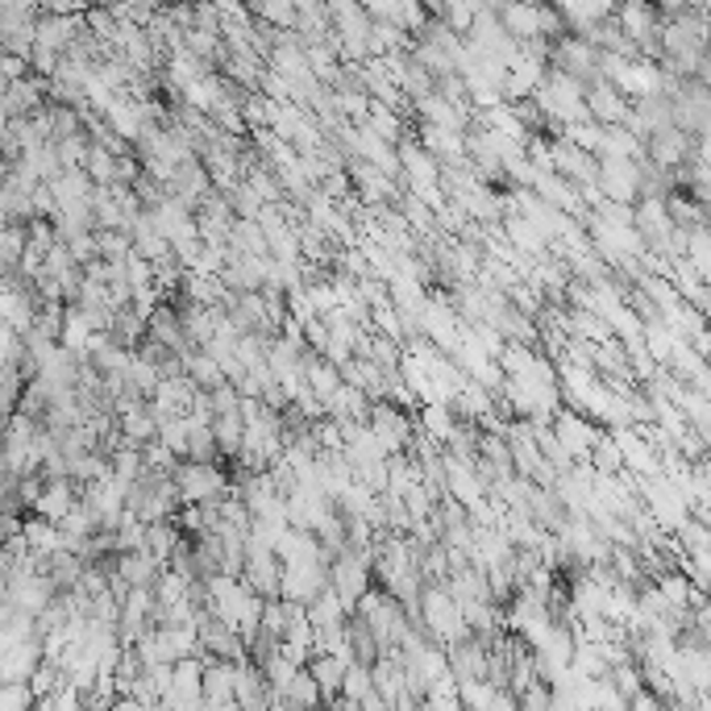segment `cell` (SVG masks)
<instances>
[{
    "instance_id": "cell-36",
    "label": "cell",
    "mask_w": 711,
    "mask_h": 711,
    "mask_svg": "<svg viewBox=\"0 0 711 711\" xmlns=\"http://www.w3.org/2000/svg\"><path fill=\"white\" fill-rule=\"evenodd\" d=\"M158 437H163V441H167V446H171V450L184 458V453H188V417L163 420V425H158Z\"/></svg>"
},
{
    "instance_id": "cell-9",
    "label": "cell",
    "mask_w": 711,
    "mask_h": 711,
    "mask_svg": "<svg viewBox=\"0 0 711 711\" xmlns=\"http://www.w3.org/2000/svg\"><path fill=\"white\" fill-rule=\"evenodd\" d=\"M325 587H330V562H295V566H283V587H279V595L292 599V604L309 607Z\"/></svg>"
},
{
    "instance_id": "cell-27",
    "label": "cell",
    "mask_w": 711,
    "mask_h": 711,
    "mask_svg": "<svg viewBox=\"0 0 711 711\" xmlns=\"http://www.w3.org/2000/svg\"><path fill=\"white\" fill-rule=\"evenodd\" d=\"M590 467L599 470V474H620V470H628L625 467V450H620V441H616V433H611V429H604V433H599V441H595Z\"/></svg>"
},
{
    "instance_id": "cell-16",
    "label": "cell",
    "mask_w": 711,
    "mask_h": 711,
    "mask_svg": "<svg viewBox=\"0 0 711 711\" xmlns=\"http://www.w3.org/2000/svg\"><path fill=\"white\" fill-rule=\"evenodd\" d=\"M375 666H366V661H349L346 666V682H342V694H337V703L333 708H363L366 694H375Z\"/></svg>"
},
{
    "instance_id": "cell-2",
    "label": "cell",
    "mask_w": 711,
    "mask_h": 711,
    "mask_svg": "<svg viewBox=\"0 0 711 711\" xmlns=\"http://www.w3.org/2000/svg\"><path fill=\"white\" fill-rule=\"evenodd\" d=\"M370 433L379 437V446L387 453H408L412 437H417V412L396 404V399H375L370 404Z\"/></svg>"
},
{
    "instance_id": "cell-20",
    "label": "cell",
    "mask_w": 711,
    "mask_h": 711,
    "mask_svg": "<svg viewBox=\"0 0 711 711\" xmlns=\"http://www.w3.org/2000/svg\"><path fill=\"white\" fill-rule=\"evenodd\" d=\"M408 122H412V117H404L399 108H387L383 101H375V105H370V117H366V125H370L379 138L396 142V146L408 138Z\"/></svg>"
},
{
    "instance_id": "cell-40",
    "label": "cell",
    "mask_w": 711,
    "mask_h": 711,
    "mask_svg": "<svg viewBox=\"0 0 711 711\" xmlns=\"http://www.w3.org/2000/svg\"><path fill=\"white\" fill-rule=\"evenodd\" d=\"M661 9V18H678V13H687L691 9V0H654Z\"/></svg>"
},
{
    "instance_id": "cell-12",
    "label": "cell",
    "mask_w": 711,
    "mask_h": 711,
    "mask_svg": "<svg viewBox=\"0 0 711 711\" xmlns=\"http://www.w3.org/2000/svg\"><path fill=\"white\" fill-rule=\"evenodd\" d=\"M205 708H242L238 703V661H205Z\"/></svg>"
},
{
    "instance_id": "cell-13",
    "label": "cell",
    "mask_w": 711,
    "mask_h": 711,
    "mask_svg": "<svg viewBox=\"0 0 711 711\" xmlns=\"http://www.w3.org/2000/svg\"><path fill=\"white\" fill-rule=\"evenodd\" d=\"M80 495H84V487L75 483V479H46V487H42V495H38L34 512L38 516H46V521H63L71 508L80 503Z\"/></svg>"
},
{
    "instance_id": "cell-19",
    "label": "cell",
    "mask_w": 711,
    "mask_h": 711,
    "mask_svg": "<svg viewBox=\"0 0 711 711\" xmlns=\"http://www.w3.org/2000/svg\"><path fill=\"white\" fill-rule=\"evenodd\" d=\"M417 420H420V429H425V433H433L437 441H450L453 429L462 425V417L453 412V404H420Z\"/></svg>"
},
{
    "instance_id": "cell-10",
    "label": "cell",
    "mask_w": 711,
    "mask_h": 711,
    "mask_svg": "<svg viewBox=\"0 0 711 711\" xmlns=\"http://www.w3.org/2000/svg\"><path fill=\"white\" fill-rule=\"evenodd\" d=\"M587 108H590V117H595V122L625 125L628 113H632V101H628L625 92L611 84L607 75H595V80L587 84Z\"/></svg>"
},
{
    "instance_id": "cell-29",
    "label": "cell",
    "mask_w": 711,
    "mask_h": 711,
    "mask_svg": "<svg viewBox=\"0 0 711 711\" xmlns=\"http://www.w3.org/2000/svg\"><path fill=\"white\" fill-rule=\"evenodd\" d=\"M254 18L275 25V30H295L300 25V9H295V0H259Z\"/></svg>"
},
{
    "instance_id": "cell-22",
    "label": "cell",
    "mask_w": 711,
    "mask_h": 711,
    "mask_svg": "<svg viewBox=\"0 0 711 711\" xmlns=\"http://www.w3.org/2000/svg\"><path fill=\"white\" fill-rule=\"evenodd\" d=\"M25 245H30V226L25 221H4V233H0V262H4V271H18L21 259H25Z\"/></svg>"
},
{
    "instance_id": "cell-4",
    "label": "cell",
    "mask_w": 711,
    "mask_h": 711,
    "mask_svg": "<svg viewBox=\"0 0 711 711\" xmlns=\"http://www.w3.org/2000/svg\"><path fill=\"white\" fill-rule=\"evenodd\" d=\"M694 155H699V138L687 134L682 125H666V129L649 134V142H645V158L670 175H678L682 167H691Z\"/></svg>"
},
{
    "instance_id": "cell-21",
    "label": "cell",
    "mask_w": 711,
    "mask_h": 711,
    "mask_svg": "<svg viewBox=\"0 0 711 711\" xmlns=\"http://www.w3.org/2000/svg\"><path fill=\"white\" fill-rule=\"evenodd\" d=\"M604 155H625L645 158V138H637L628 125H604V142H599V158Z\"/></svg>"
},
{
    "instance_id": "cell-34",
    "label": "cell",
    "mask_w": 711,
    "mask_h": 711,
    "mask_svg": "<svg viewBox=\"0 0 711 711\" xmlns=\"http://www.w3.org/2000/svg\"><path fill=\"white\" fill-rule=\"evenodd\" d=\"M287 699H292V708H316V703H325V691H321V682L313 678V670H309V666H304V670H300V678L292 682Z\"/></svg>"
},
{
    "instance_id": "cell-35",
    "label": "cell",
    "mask_w": 711,
    "mask_h": 711,
    "mask_svg": "<svg viewBox=\"0 0 711 711\" xmlns=\"http://www.w3.org/2000/svg\"><path fill=\"white\" fill-rule=\"evenodd\" d=\"M229 200H233V212H238V217H259L262 212V205H266V200H262L259 191L250 188V184H238V188L229 191Z\"/></svg>"
},
{
    "instance_id": "cell-32",
    "label": "cell",
    "mask_w": 711,
    "mask_h": 711,
    "mask_svg": "<svg viewBox=\"0 0 711 711\" xmlns=\"http://www.w3.org/2000/svg\"><path fill=\"white\" fill-rule=\"evenodd\" d=\"M96 238H101V259L125 262L134 254V233L129 229H96Z\"/></svg>"
},
{
    "instance_id": "cell-25",
    "label": "cell",
    "mask_w": 711,
    "mask_h": 711,
    "mask_svg": "<svg viewBox=\"0 0 711 711\" xmlns=\"http://www.w3.org/2000/svg\"><path fill=\"white\" fill-rule=\"evenodd\" d=\"M179 537H184V529L175 524V516L171 521H155L150 529H146V550L167 566L171 562V554H175V545H179Z\"/></svg>"
},
{
    "instance_id": "cell-17",
    "label": "cell",
    "mask_w": 711,
    "mask_h": 711,
    "mask_svg": "<svg viewBox=\"0 0 711 711\" xmlns=\"http://www.w3.org/2000/svg\"><path fill=\"white\" fill-rule=\"evenodd\" d=\"M304 370H309V387H313V391L325 399V404H330L333 391L346 383V379H342V366L330 363V358H325V354H316V349H309V354H304Z\"/></svg>"
},
{
    "instance_id": "cell-8",
    "label": "cell",
    "mask_w": 711,
    "mask_h": 711,
    "mask_svg": "<svg viewBox=\"0 0 711 711\" xmlns=\"http://www.w3.org/2000/svg\"><path fill=\"white\" fill-rule=\"evenodd\" d=\"M554 433L566 441V450L574 453V462H590V453H595V441L604 433V425H595L587 412H578V408H562L554 417Z\"/></svg>"
},
{
    "instance_id": "cell-33",
    "label": "cell",
    "mask_w": 711,
    "mask_h": 711,
    "mask_svg": "<svg viewBox=\"0 0 711 711\" xmlns=\"http://www.w3.org/2000/svg\"><path fill=\"white\" fill-rule=\"evenodd\" d=\"M399 209L408 212V221H412V229H417V233H433V229H437V209L429 205V200H420L417 191H404Z\"/></svg>"
},
{
    "instance_id": "cell-6",
    "label": "cell",
    "mask_w": 711,
    "mask_h": 711,
    "mask_svg": "<svg viewBox=\"0 0 711 711\" xmlns=\"http://www.w3.org/2000/svg\"><path fill=\"white\" fill-rule=\"evenodd\" d=\"M599 54L604 51H599L595 42H587L583 34H562L554 42V59H550V67H562L566 75L590 84L595 75H604V71H599Z\"/></svg>"
},
{
    "instance_id": "cell-28",
    "label": "cell",
    "mask_w": 711,
    "mask_h": 711,
    "mask_svg": "<svg viewBox=\"0 0 711 711\" xmlns=\"http://www.w3.org/2000/svg\"><path fill=\"white\" fill-rule=\"evenodd\" d=\"M117 163H122L117 150H108L105 142H92V146H87V158H84V171L92 175L96 184H113V179H117Z\"/></svg>"
},
{
    "instance_id": "cell-14",
    "label": "cell",
    "mask_w": 711,
    "mask_h": 711,
    "mask_svg": "<svg viewBox=\"0 0 711 711\" xmlns=\"http://www.w3.org/2000/svg\"><path fill=\"white\" fill-rule=\"evenodd\" d=\"M500 21L521 38V42L541 38V0H503Z\"/></svg>"
},
{
    "instance_id": "cell-24",
    "label": "cell",
    "mask_w": 711,
    "mask_h": 711,
    "mask_svg": "<svg viewBox=\"0 0 711 711\" xmlns=\"http://www.w3.org/2000/svg\"><path fill=\"white\" fill-rule=\"evenodd\" d=\"M212 429H217V441H221V458H238V450H242V441H245L242 412H217Z\"/></svg>"
},
{
    "instance_id": "cell-31",
    "label": "cell",
    "mask_w": 711,
    "mask_h": 711,
    "mask_svg": "<svg viewBox=\"0 0 711 711\" xmlns=\"http://www.w3.org/2000/svg\"><path fill=\"white\" fill-rule=\"evenodd\" d=\"M479 13H483V0H450L446 13H441V21H446L450 30H458V34H470L474 21H479Z\"/></svg>"
},
{
    "instance_id": "cell-3",
    "label": "cell",
    "mask_w": 711,
    "mask_h": 711,
    "mask_svg": "<svg viewBox=\"0 0 711 711\" xmlns=\"http://www.w3.org/2000/svg\"><path fill=\"white\" fill-rule=\"evenodd\" d=\"M175 483H179V495L184 503H209V500H226L233 491V479L221 462H191L184 458L179 470H175Z\"/></svg>"
},
{
    "instance_id": "cell-39",
    "label": "cell",
    "mask_w": 711,
    "mask_h": 711,
    "mask_svg": "<svg viewBox=\"0 0 711 711\" xmlns=\"http://www.w3.org/2000/svg\"><path fill=\"white\" fill-rule=\"evenodd\" d=\"M84 0H46V13H84Z\"/></svg>"
},
{
    "instance_id": "cell-1",
    "label": "cell",
    "mask_w": 711,
    "mask_h": 711,
    "mask_svg": "<svg viewBox=\"0 0 711 711\" xmlns=\"http://www.w3.org/2000/svg\"><path fill=\"white\" fill-rule=\"evenodd\" d=\"M420 620H425V628H429V637L437 645H453L470 637L467 611L450 595L446 583H425V590H420Z\"/></svg>"
},
{
    "instance_id": "cell-23",
    "label": "cell",
    "mask_w": 711,
    "mask_h": 711,
    "mask_svg": "<svg viewBox=\"0 0 711 711\" xmlns=\"http://www.w3.org/2000/svg\"><path fill=\"white\" fill-rule=\"evenodd\" d=\"M122 420V437L125 441H134V446H146V441H155L158 437V417L150 404H142V408H134V412H125Z\"/></svg>"
},
{
    "instance_id": "cell-37",
    "label": "cell",
    "mask_w": 711,
    "mask_h": 711,
    "mask_svg": "<svg viewBox=\"0 0 711 711\" xmlns=\"http://www.w3.org/2000/svg\"><path fill=\"white\" fill-rule=\"evenodd\" d=\"M71 254H75V262L80 266H87V262L101 259V238H96V229H87V233H80V238H71Z\"/></svg>"
},
{
    "instance_id": "cell-15",
    "label": "cell",
    "mask_w": 711,
    "mask_h": 711,
    "mask_svg": "<svg viewBox=\"0 0 711 711\" xmlns=\"http://www.w3.org/2000/svg\"><path fill=\"white\" fill-rule=\"evenodd\" d=\"M503 233H508V242L516 245V250L533 254V259H545V254H550V238H545L524 212H508V217H503Z\"/></svg>"
},
{
    "instance_id": "cell-11",
    "label": "cell",
    "mask_w": 711,
    "mask_h": 711,
    "mask_svg": "<svg viewBox=\"0 0 711 711\" xmlns=\"http://www.w3.org/2000/svg\"><path fill=\"white\" fill-rule=\"evenodd\" d=\"M417 134L441 167H467L470 163V146H467V134H462V129H446V125L417 122Z\"/></svg>"
},
{
    "instance_id": "cell-7",
    "label": "cell",
    "mask_w": 711,
    "mask_h": 711,
    "mask_svg": "<svg viewBox=\"0 0 711 711\" xmlns=\"http://www.w3.org/2000/svg\"><path fill=\"white\" fill-rule=\"evenodd\" d=\"M637 229L645 233L649 250L670 254V242H675V233H678L670 200H666V196H641V200H637Z\"/></svg>"
},
{
    "instance_id": "cell-38",
    "label": "cell",
    "mask_w": 711,
    "mask_h": 711,
    "mask_svg": "<svg viewBox=\"0 0 711 711\" xmlns=\"http://www.w3.org/2000/svg\"><path fill=\"white\" fill-rule=\"evenodd\" d=\"M34 71V63L25 59V54H9L4 51V84H13V80H25Z\"/></svg>"
},
{
    "instance_id": "cell-5",
    "label": "cell",
    "mask_w": 711,
    "mask_h": 711,
    "mask_svg": "<svg viewBox=\"0 0 711 711\" xmlns=\"http://www.w3.org/2000/svg\"><path fill=\"white\" fill-rule=\"evenodd\" d=\"M641 163L645 158L625 155L599 158V188H604L607 200H620V205H637L641 200Z\"/></svg>"
},
{
    "instance_id": "cell-26",
    "label": "cell",
    "mask_w": 711,
    "mask_h": 711,
    "mask_svg": "<svg viewBox=\"0 0 711 711\" xmlns=\"http://www.w3.org/2000/svg\"><path fill=\"white\" fill-rule=\"evenodd\" d=\"M92 321H87V313L80 309V304H67V325H63V346L71 349V354H80V358H87V342H92Z\"/></svg>"
},
{
    "instance_id": "cell-30",
    "label": "cell",
    "mask_w": 711,
    "mask_h": 711,
    "mask_svg": "<svg viewBox=\"0 0 711 711\" xmlns=\"http://www.w3.org/2000/svg\"><path fill=\"white\" fill-rule=\"evenodd\" d=\"M38 691L30 687V678L21 682H0V711H34Z\"/></svg>"
},
{
    "instance_id": "cell-18",
    "label": "cell",
    "mask_w": 711,
    "mask_h": 711,
    "mask_svg": "<svg viewBox=\"0 0 711 711\" xmlns=\"http://www.w3.org/2000/svg\"><path fill=\"white\" fill-rule=\"evenodd\" d=\"M370 391H363V387H354V383H342L337 391H333V399L325 404L330 408V417H358V420H370Z\"/></svg>"
}]
</instances>
